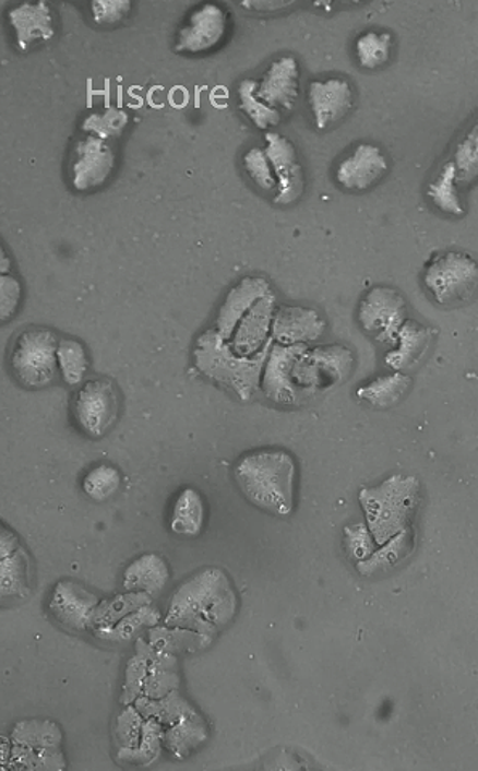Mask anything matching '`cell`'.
<instances>
[{"label":"cell","mask_w":478,"mask_h":771,"mask_svg":"<svg viewBox=\"0 0 478 771\" xmlns=\"http://www.w3.org/2000/svg\"><path fill=\"white\" fill-rule=\"evenodd\" d=\"M390 163L382 149L369 142L356 145L335 166V181L350 192H365L385 178Z\"/></svg>","instance_id":"5bb4252c"},{"label":"cell","mask_w":478,"mask_h":771,"mask_svg":"<svg viewBox=\"0 0 478 771\" xmlns=\"http://www.w3.org/2000/svg\"><path fill=\"white\" fill-rule=\"evenodd\" d=\"M393 36L389 32L369 29L355 40L356 62L365 70H381L392 59Z\"/></svg>","instance_id":"f1b7e54d"},{"label":"cell","mask_w":478,"mask_h":771,"mask_svg":"<svg viewBox=\"0 0 478 771\" xmlns=\"http://www.w3.org/2000/svg\"><path fill=\"white\" fill-rule=\"evenodd\" d=\"M237 97H239L240 110L247 115V118L258 129H263V131L267 132V129L276 128L280 123V111L264 104L258 97L256 80L246 78V80L240 81L239 87H237Z\"/></svg>","instance_id":"f546056e"},{"label":"cell","mask_w":478,"mask_h":771,"mask_svg":"<svg viewBox=\"0 0 478 771\" xmlns=\"http://www.w3.org/2000/svg\"><path fill=\"white\" fill-rule=\"evenodd\" d=\"M270 292V285L264 278H243L236 288L230 290L224 301L223 308L219 309L218 334L223 339H227L232 332L234 325L239 324L240 319L250 311L256 300L263 298Z\"/></svg>","instance_id":"44dd1931"},{"label":"cell","mask_w":478,"mask_h":771,"mask_svg":"<svg viewBox=\"0 0 478 771\" xmlns=\"http://www.w3.org/2000/svg\"><path fill=\"white\" fill-rule=\"evenodd\" d=\"M266 139L267 158L276 176L277 190L274 195L276 205H291L300 199L304 190L303 166L298 159V152L290 139L279 132L267 131Z\"/></svg>","instance_id":"7c38bea8"},{"label":"cell","mask_w":478,"mask_h":771,"mask_svg":"<svg viewBox=\"0 0 478 771\" xmlns=\"http://www.w3.org/2000/svg\"><path fill=\"white\" fill-rule=\"evenodd\" d=\"M7 22L12 28L20 52H28L33 47L49 43L56 37V12L46 0L12 7L7 12Z\"/></svg>","instance_id":"2e32d148"},{"label":"cell","mask_w":478,"mask_h":771,"mask_svg":"<svg viewBox=\"0 0 478 771\" xmlns=\"http://www.w3.org/2000/svg\"><path fill=\"white\" fill-rule=\"evenodd\" d=\"M60 339L47 328L23 331L13 342L9 368L26 389H46L60 376L57 348Z\"/></svg>","instance_id":"277c9868"},{"label":"cell","mask_w":478,"mask_h":771,"mask_svg":"<svg viewBox=\"0 0 478 771\" xmlns=\"http://www.w3.org/2000/svg\"><path fill=\"white\" fill-rule=\"evenodd\" d=\"M433 335L435 332L429 325L406 319L405 324L399 329L393 349L385 355V365L393 369V372L415 368L429 352Z\"/></svg>","instance_id":"ffe728a7"},{"label":"cell","mask_w":478,"mask_h":771,"mask_svg":"<svg viewBox=\"0 0 478 771\" xmlns=\"http://www.w3.org/2000/svg\"><path fill=\"white\" fill-rule=\"evenodd\" d=\"M242 495L256 508L286 518L294 511L297 464L284 450H260L246 454L234 468Z\"/></svg>","instance_id":"6da1fadb"},{"label":"cell","mask_w":478,"mask_h":771,"mask_svg":"<svg viewBox=\"0 0 478 771\" xmlns=\"http://www.w3.org/2000/svg\"><path fill=\"white\" fill-rule=\"evenodd\" d=\"M345 548H347L348 556L358 562L368 559L375 549V538L369 526L365 524L348 525L345 529Z\"/></svg>","instance_id":"d590c367"},{"label":"cell","mask_w":478,"mask_h":771,"mask_svg":"<svg viewBox=\"0 0 478 771\" xmlns=\"http://www.w3.org/2000/svg\"><path fill=\"white\" fill-rule=\"evenodd\" d=\"M121 472L111 464H98L91 468L83 478V491L96 502H105L120 491Z\"/></svg>","instance_id":"d6a6232c"},{"label":"cell","mask_w":478,"mask_h":771,"mask_svg":"<svg viewBox=\"0 0 478 771\" xmlns=\"http://www.w3.org/2000/svg\"><path fill=\"white\" fill-rule=\"evenodd\" d=\"M29 556L20 546L19 539L9 530L2 533V593L3 596H16L29 591Z\"/></svg>","instance_id":"7402d4cb"},{"label":"cell","mask_w":478,"mask_h":771,"mask_svg":"<svg viewBox=\"0 0 478 771\" xmlns=\"http://www.w3.org/2000/svg\"><path fill=\"white\" fill-rule=\"evenodd\" d=\"M274 297L264 295L243 316V324L240 325L236 337V352L240 356H250L260 348L263 339L266 337L270 328H273Z\"/></svg>","instance_id":"d4e9b609"},{"label":"cell","mask_w":478,"mask_h":771,"mask_svg":"<svg viewBox=\"0 0 478 771\" xmlns=\"http://www.w3.org/2000/svg\"><path fill=\"white\" fill-rule=\"evenodd\" d=\"M457 169L453 159L445 163L440 169L429 187H427V197H429L432 205L440 212L446 215L463 216L466 213L464 210L463 200L457 192Z\"/></svg>","instance_id":"83f0119b"},{"label":"cell","mask_w":478,"mask_h":771,"mask_svg":"<svg viewBox=\"0 0 478 771\" xmlns=\"http://www.w3.org/2000/svg\"><path fill=\"white\" fill-rule=\"evenodd\" d=\"M129 124V115L123 108L110 107L101 108V110L93 111V114L84 117L81 129L84 134L94 135V138L104 139L110 142L120 138L127 131Z\"/></svg>","instance_id":"1f68e13d"},{"label":"cell","mask_w":478,"mask_h":771,"mask_svg":"<svg viewBox=\"0 0 478 771\" xmlns=\"http://www.w3.org/2000/svg\"><path fill=\"white\" fill-rule=\"evenodd\" d=\"M132 3L129 0H94L91 2L93 22L98 26H111L123 22L131 13Z\"/></svg>","instance_id":"8d00e7d4"},{"label":"cell","mask_w":478,"mask_h":771,"mask_svg":"<svg viewBox=\"0 0 478 771\" xmlns=\"http://www.w3.org/2000/svg\"><path fill=\"white\" fill-rule=\"evenodd\" d=\"M419 490L416 477L403 475H392L375 488H361L359 502L378 545H385L390 538L411 525L419 505Z\"/></svg>","instance_id":"3957f363"},{"label":"cell","mask_w":478,"mask_h":771,"mask_svg":"<svg viewBox=\"0 0 478 771\" xmlns=\"http://www.w3.org/2000/svg\"><path fill=\"white\" fill-rule=\"evenodd\" d=\"M453 163L457 169V181L469 185L478 178V118L464 138L457 142Z\"/></svg>","instance_id":"836d02e7"},{"label":"cell","mask_w":478,"mask_h":771,"mask_svg":"<svg viewBox=\"0 0 478 771\" xmlns=\"http://www.w3.org/2000/svg\"><path fill=\"white\" fill-rule=\"evenodd\" d=\"M117 154L110 142L84 134L68 156V179L76 192H93L113 175Z\"/></svg>","instance_id":"9c48e42d"},{"label":"cell","mask_w":478,"mask_h":771,"mask_svg":"<svg viewBox=\"0 0 478 771\" xmlns=\"http://www.w3.org/2000/svg\"><path fill=\"white\" fill-rule=\"evenodd\" d=\"M96 606L97 597L93 593H89L86 588L67 580V582H60L53 590L49 610L63 627L74 631H83L89 625Z\"/></svg>","instance_id":"ac0fdd59"},{"label":"cell","mask_w":478,"mask_h":771,"mask_svg":"<svg viewBox=\"0 0 478 771\" xmlns=\"http://www.w3.org/2000/svg\"><path fill=\"white\" fill-rule=\"evenodd\" d=\"M422 282L437 304H466L478 290V263L463 251H445L429 261Z\"/></svg>","instance_id":"5b68a950"},{"label":"cell","mask_w":478,"mask_h":771,"mask_svg":"<svg viewBox=\"0 0 478 771\" xmlns=\"http://www.w3.org/2000/svg\"><path fill=\"white\" fill-rule=\"evenodd\" d=\"M358 321L362 331L378 342L395 345L399 329L406 322L405 297L386 285L371 288L359 304Z\"/></svg>","instance_id":"30bf717a"},{"label":"cell","mask_w":478,"mask_h":771,"mask_svg":"<svg viewBox=\"0 0 478 771\" xmlns=\"http://www.w3.org/2000/svg\"><path fill=\"white\" fill-rule=\"evenodd\" d=\"M300 95V63L286 56L274 60L258 81V97L279 111L294 110Z\"/></svg>","instance_id":"e0dca14e"},{"label":"cell","mask_w":478,"mask_h":771,"mask_svg":"<svg viewBox=\"0 0 478 771\" xmlns=\"http://www.w3.org/2000/svg\"><path fill=\"white\" fill-rule=\"evenodd\" d=\"M206 522L205 499L196 488H182L171 508L169 529L179 536H199Z\"/></svg>","instance_id":"cb8c5ba5"},{"label":"cell","mask_w":478,"mask_h":771,"mask_svg":"<svg viewBox=\"0 0 478 771\" xmlns=\"http://www.w3.org/2000/svg\"><path fill=\"white\" fill-rule=\"evenodd\" d=\"M307 349L304 343L290 346L276 343L273 346L263 373V392L271 402L295 406L307 400V393L301 392L294 377L295 365Z\"/></svg>","instance_id":"4fadbf2b"},{"label":"cell","mask_w":478,"mask_h":771,"mask_svg":"<svg viewBox=\"0 0 478 771\" xmlns=\"http://www.w3.org/2000/svg\"><path fill=\"white\" fill-rule=\"evenodd\" d=\"M273 335L280 345L314 342L325 331V319L316 309L280 307L273 318Z\"/></svg>","instance_id":"d6986e66"},{"label":"cell","mask_w":478,"mask_h":771,"mask_svg":"<svg viewBox=\"0 0 478 771\" xmlns=\"http://www.w3.org/2000/svg\"><path fill=\"white\" fill-rule=\"evenodd\" d=\"M227 33V12L215 2L202 3L189 13L176 34L175 50L179 54L210 52L223 43Z\"/></svg>","instance_id":"8fae6325"},{"label":"cell","mask_w":478,"mask_h":771,"mask_svg":"<svg viewBox=\"0 0 478 771\" xmlns=\"http://www.w3.org/2000/svg\"><path fill=\"white\" fill-rule=\"evenodd\" d=\"M308 104L319 131L340 123L355 105V91L344 78L311 81L308 86Z\"/></svg>","instance_id":"9a60e30c"},{"label":"cell","mask_w":478,"mask_h":771,"mask_svg":"<svg viewBox=\"0 0 478 771\" xmlns=\"http://www.w3.org/2000/svg\"><path fill=\"white\" fill-rule=\"evenodd\" d=\"M411 383V377L406 376L405 372H392L359 387L356 390V396L361 402L369 403L379 410H385V407L398 403L408 393Z\"/></svg>","instance_id":"484cf974"},{"label":"cell","mask_w":478,"mask_h":771,"mask_svg":"<svg viewBox=\"0 0 478 771\" xmlns=\"http://www.w3.org/2000/svg\"><path fill=\"white\" fill-rule=\"evenodd\" d=\"M222 340L218 332L203 335L196 346V363L206 376L224 383L242 402H247L260 383L261 363L232 359L226 349L219 348Z\"/></svg>","instance_id":"52a82bcc"},{"label":"cell","mask_w":478,"mask_h":771,"mask_svg":"<svg viewBox=\"0 0 478 771\" xmlns=\"http://www.w3.org/2000/svg\"><path fill=\"white\" fill-rule=\"evenodd\" d=\"M2 273L9 274L10 258L7 257L5 250H2Z\"/></svg>","instance_id":"ab89813d"},{"label":"cell","mask_w":478,"mask_h":771,"mask_svg":"<svg viewBox=\"0 0 478 771\" xmlns=\"http://www.w3.org/2000/svg\"><path fill=\"white\" fill-rule=\"evenodd\" d=\"M121 400L117 385L110 379L87 380L71 403L74 424L86 437L100 440L117 424Z\"/></svg>","instance_id":"8992f818"},{"label":"cell","mask_w":478,"mask_h":771,"mask_svg":"<svg viewBox=\"0 0 478 771\" xmlns=\"http://www.w3.org/2000/svg\"><path fill=\"white\" fill-rule=\"evenodd\" d=\"M351 349L344 345H325L308 348L295 365L294 377L307 396L319 390L331 389L351 376Z\"/></svg>","instance_id":"ba28073f"},{"label":"cell","mask_w":478,"mask_h":771,"mask_svg":"<svg viewBox=\"0 0 478 771\" xmlns=\"http://www.w3.org/2000/svg\"><path fill=\"white\" fill-rule=\"evenodd\" d=\"M0 288H2V321L7 322L16 315L19 311L20 301H22V282L19 277L12 276V274H3L2 281H0Z\"/></svg>","instance_id":"74e56055"},{"label":"cell","mask_w":478,"mask_h":771,"mask_svg":"<svg viewBox=\"0 0 478 771\" xmlns=\"http://www.w3.org/2000/svg\"><path fill=\"white\" fill-rule=\"evenodd\" d=\"M236 594L226 573L205 569L191 577L172 594L166 624L213 631L232 620Z\"/></svg>","instance_id":"7a4b0ae2"},{"label":"cell","mask_w":478,"mask_h":771,"mask_svg":"<svg viewBox=\"0 0 478 771\" xmlns=\"http://www.w3.org/2000/svg\"><path fill=\"white\" fill-rule=\"evenodd\" d=\"M57 359L63 382L71 387L81 385L91 366L86 346L76 339H60Z\"/></svg>","instance_id":"4dcf8cb0"},{"label":"cell","mask_w":478,"mask_h":771,"mask_svg":"<svg viewBox=\"0 0 478 771\" xmlns=\"http://www.w3.org/2000/svg\"><path fill=\"white\" fill-rule=\"evenodd\" d=\"M415 545V529L409 525L408 529L403 530L398 535L390 538L385 545H382L381 551L372 553L368 559L358 562L359 573L371 576V573L379 572V570L396 566V564L402 562L403 559L411 555Z\"/></svg>","instance_id":"4316f807"},{"label":"cell","mask_w":478,"mask_h":771,"mask_svg":"<svg viewBox=\"0 0 478 771\" xmlns=\"http://www.w3.org/2000/svg\"><path fill=\"white\" fill-rule=\"evenodd\" d=\"M290 5V2H247L242 3V7H247V9H256V10H279L283 9V7Z\"/></svg>","instance_id":"f35d334b"},{"label":"cell","mask_w":478,"mask_h":771,"mask_svg":"<svg viewBox=\"0 0 478 771\" xmlns=\"http://www.w3.org/2000/svg\"><path fill=\"white\" fill-rule=\"evenodd\" d=\"M171 577L168 562L155 553L139 556L124 570L123 586L128 591L158 594Z\"/></svg>","instance_id":"603a6c76"},{"label":"cell","mask_w":478,"mask_h":771,"mask_svg":"<svg viewBox=\"0 0 478 771\" xmlns=\"http://www.w3.org/2000/svg\"><path fill=\"white\" fill-rule=\"evenodd\" d=\"M243 169L249 178L264 192H276L277 181L266 151L260 147L250 149L243 155Z\"/></svg>","instance_id":"e575fe53"}]
</instances>
